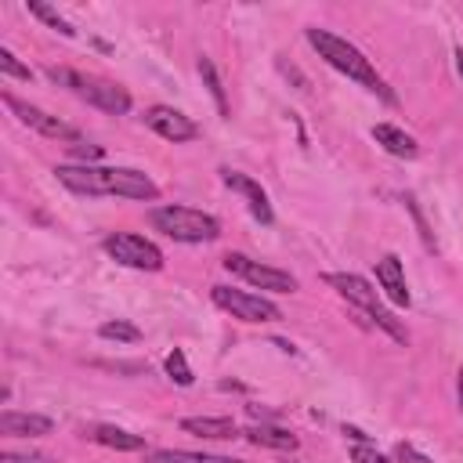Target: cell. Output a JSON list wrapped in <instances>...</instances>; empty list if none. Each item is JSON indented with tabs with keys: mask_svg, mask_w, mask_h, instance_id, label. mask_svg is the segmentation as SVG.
<instances>
[{
	"mask_svg": "<svg viewBox=\"0 0 463 463\" xmlns=\"http://www.w3.org/2000/svg\"><path fill=\"white\" fill-rule=\"evenodd\" d=\"M54 177L80 195H119V199H156L159 184L130 166H80V163H61L54 166Z\"/></svg>",
	"mask_w": 463,
	"mask_h": 463,
	"instance_id": "6da1fadb",
	"label": "cell"
},
{
	"mask_svg": "<svg viewBox=\"0 0 463 463\" xmlns=\"http://www.w3.org/2000/svg\"><path fill=\"white\" fill-rule=\"evenodd\" d=\"M304 36H307V43L318 51V58H322L326 65H333V69L344 72L347 80L362 83L365 90H373L376 98H383V101L394 105V90L383 83V76L373 69V61H369L354 43H347L344 36H336V33H329V29H318V25H307Z\"/></svg>",
	"mask_w": 463,
	"mask_h": 463,
	"instance_id": "7a4b0ae2",
	"label": "cell"
},
{
	"mask_svg": "<svg viewBox=\"0 0 463 463\" xmlns=\"http://www.w3.org/2000/svg\"><path fill=\"white\" fill-rule=\"evenodd\" d=\"M148 217H152V228L174 242H213L221 235L217 217L192 206H156Z\"/></svg>",
	"mask_w": 463,
	"mask_h": 463,
	"instance_id": "3957f363",
	"label": "cell"
},
{
	"mask_svg": "<svg viewBox=\"0 0 463 463\" xmlns=\"http://www.w3.org/2000/svg\"><path fill=\"white\" fill-rule=\"evenodd\" d=\"M326 282L347 300V304H354V307H362L369 318H373V326H380L391 340H398V344H409V333L398 326V318L391 315V311H383L380 307V297H376V289L362 279V275H347V271H329L326 275Z\"/></svg>",
	"mask_w": 463,
	"mask_h": 463,
	"instance_id": "277c9868",
	"label": "cell"
},
{
	"mask_svg": "<svg viewBox=\"0 0 463 463\" xmlns=\"http://www.w3.org/2000/svg\"><path fill=\"white\" fill-rule=\"evenodd\" d=\"M47 76H51L54 83L69 87L72 94H80L83 101H90V105L101 109V112H112V116L130 112V94H127L123 87H116V83L87 80V76H80V72H72V69H47Z\"/></svg>",
	"mask_w": 463,
	"mask_h": 463,
	"instance_id": "5b68a950",
	"label": "cell"
},
{
	"mask_svg": "<svg viewBox=\"0 0 463 463\" xmlns=\"http://www.w3.org/2000/svg\"><path fill=\"white\" fill-rule=\"evenodd\" d=\"M210 300H213L221 311H228L232 318H239V322H279V318H282V311H279L268 297L250 293V289L210 286Z\"/></svg>",
	"mask_w": 463,
	"mask_h": 463,
	"instance_id": "8992f818",
	"label": "cell"
},
{
	"mask_svg": "<svg viewBox=\"0 0 463 463\" xmlns=\"http://www.w3.org/2000/svg\"><path fill=\"white\" fill-rule=\"evenodd\" d=\"M105 253L123 268H137V271H159L163 268V250L156 242H148L145 235H134V232L109 235L105 239Z\"/></svg>",
	"mask_w": 463,
	"mask_h": 463,
	"instance_id": "52a82bcc",
	"label": "cell"
},
{
	"mask_svg": "<svg viewBox=\"0 0 463 463\" xmlns=\"http://www.w3.org/2000/svg\"><path fill=\"white\" fill-rule=\"evenodd\" d=\"M224 271L246 279L250 286L257 289H271V293H293L297 289V279L282 268H271V264H260V260H250L246 253H228L224 257Z\"/></svg>",
	"mask_w": 463,
	"mask_h": 463,
	"instance_id": "ba28073f",
	"label": "cell"
},
{
	"mask_svg": "<svg viewBox=\"0 0 463 463\" xmlns=\"http://www.w3.org/2000/svg\"><path fill=\"white\" fill-rule=\"evenodd\" d=\"M4 105H7L25 127H33V130L43 134V137H54V141H80V130H76L72 123H65V119L51 116V112H43V109H36V105H25V101H18L14 94H4Z\"/></svg>",
	"mask_w": 463,
	"mask_h": 463,
	"instance_id": "9c48e42d",
	"label": "cell"
},
{
	"mask_svg": "<svg viewBox=\"0 0 463 463\" xmlns=\"http://www.w3.org/2000/svg\"><path fill=\"white\" fill-rule=\"evenodd\" d=\"M145 123H148L159 137H166V141H174V145L199 137V127H195L184 112H177V109H170V105H152V109L145 112Z\"/></svg>",
	"mask_w": 463,
	"mask_h": 463,
	"instance_id": "30bf717a",
	"label": "cell"
},
{
	"mask_svg": "<svg viewBox=\"0 0 463 463\" xmlns=\"http://www.w3.org/2000/svg\"><path fill=\"white\" fill-rule=\"evenodd\" d=\"M221 181L232 188V192H239V195H246V203H250V213L260 221V224H271L275 221V213H271V203H268V192L250 177V174H239V170H221Z\"/></svg>",
	"mask_w": 463,
	"mask_h": 463,
	"instance_id": "8fae6325",
	"label": "cell"
},
{
	"mask_svg": "<svg viewBox=\"0 0 463 463\" xmlns=\"http://www.w3.org/2000/svg\"><path fill=\"white\" fill-rule=\"evenodd\" d=\"M376 282H380V289L387 293V300L391 304H398V307H409V286H405V268H402V260L394 257V253H383L380 260H376Z\"/></svg>",
	"mask_w": 463,
	"mask_h": 463,
	"instance_id": "7c38bea8",
	"label": "cell"
},
{
	"mask_svg": "<svg viewBox=\"0 0 463 463\" xmlns=\"http://www.w3.org/2000/svg\"><path fill=\"white\" fill-rule=\"evenodd\" d=\"M0 430L11 434V438H43V434L54 430V423H51V416H40V412L7 409V412H0Z\"/></svg>",
	"mask_w": 463,
	"mask_h": 463,
	"instance_id": "4fadbf2b",
	"label": "cell"
},
{
	"mask_svg": "<svg viewBox=\"0 0 463 463\" xmlns=\"http://www.w3.org/2000/svg\"><path fill=\"white\" fill-rule=\"evenodd\" d=\"M373 137H376V145H383V148H387L391 156H398V159H412V156L420 152L416 137L405 134V130L394 127V123H376V127H373Z\"/></svg>",
	"mask_w": 463,
	"mask_h": 463,
	"instance_id": "5bb4252c",
	"label": "cell"
},
{
	"mask_svg": "<svg viewBox=\"0 0 463 463\" xmlns=\"http://www.w3.org/2000/svg\"><path fill=\"white\" fill-rule=\"evenodd\" d=\"M181 430L199 434V438H213V441L239 434V427H235L228 416H184V420H181Z\"/></svg>",
	"mask_w": 463,
	"mask_h": 463,
	"instance_id": "9a60e30c",
	"label": "cell"
},
{
	"mask_svg": "<svg viewBox=\"0 0 463 463\" xmlns=\"http://www.w3.org/2000/svg\"><path fill=\"white\" fill-rule=\"evenodd\" d=\"M90 438H94L98 445H105V449H116V452H137V449H145V438H141V434H130V430H123V427H112V423L94 427Z\"/></svg>",
	"mask_w": 463,
	"mask_h": 463,
	"instance_id": "2e32d148",
	"label": "cell"
},
{
	"mask_svg": "<svg viewBox=\"0 0 463 463\" xmlns=\"http://www.w3.org/2000/svg\"><path fill=\"white\" fill-rule=\"evenodd\" d=\"M242 438L253 441V445H260V449H279V452H286V449L293 452L297 449V434H289L282 427H271V423H257V427L242 430Z\"/></svg>",
	"mask_w": 463,
	"mask_h": 463,
	"instance_id": "e0dca14e",
	"label": "cell"
},
{
	"mask_svg": "<svg viewBox=\"0 0 463 463\" xmlns=\"http://www.w3.org/2000/svg\"><path fill=\"white\" fill-rule=\"evenodd\" d=\"M145 463H246L232 456H210V452H188V449H156Z\"/></svg>",
	"mask_w": 463,
	"mask_h": 463,
	"instance_id": "ac0fdd59",
	"label": "cell"
},
{
	"mask_svg": "<svg viewBox=\"0 0 463 463\" xmlns=\"http://www.w3.org/2000/svg\"><path fill=\"white\" fill-rule=\"evenodd\" d=\"M199 76H203V87L210 90V98H213V105H217V112L221 116H228L232 109H228V94H224V87H221V76H217V69H213V61L203 54L199 58Z\"/></svg>",
	"mask_w": 463,
	"mask_h": 463,
	"instance_id": "d6986e66",
	"label": "cell"
},
{
	"mask_svg": "<svg viewBox=\"0 0 463 463\" xmlns=\"http://www.w3.org/2000/svg\"><path fill=\"white\" fill-rule=\"evenodd\" d=\"M25 7H29V14H36L40 22H47V25H51V29H58L61 36H69V40L76 36V29H72V25H69V22H65V18H61L54 7H47V4H40V0H29Z\"/></svg>",
	"mask_w": 463,
	"mask_h": 463,
	"instance_id": "ffe728a7",
	"label": "cell"
},
{
	"mask_svg": "<svg viewBox=\"0 0 463 463\" xmlns=\"http://www.w3.org/2000/svg\"><path fill=\"white\" fill-rule=\"evenodd\" d=\"M98 333L105 336V340H119V344H137L141 340V329L137 326H130V322H101L98 326Z\"/></svg>",
	"mask_w": 463,
	"mask_h": 463,
	"instance_id": "44dd1931",
	"label": "cell"
},
{
	"mask_svg": "<svg viewBox=\"0 0 463 463\" xmlns=\"http://www.w3.org/2000/svg\"><path fill=\"white\" fill-rule=\"evenodd\" d=\"M166 373H170V380L177 383V387H192V369H188V358H184V351L181 347H174L170 354H166Z\"/></svg>",
	"mask_w": 463,
	"mask_h": 463,
	"instance_id": "7402d4cb",
	"label": "cell"
},
{
	"mask_svg": "<svg viewBox=\"0 0 463 463\" xmlns=\"http://www.w3.org/2000/svg\"><path fill=\"white\" fill-rule=\"evenodd\" d=\"M0 72L4 76H14V80H33V72H29V65H22L18 58H14V51H7V47H0Z\"/></svg>",
	"mask_w": 463,
	"mask_h": 463,
	"instance_id": "603a6c76",
	"label": "cell"
},
{
	"mask_svg": "<svg viewBox=\"0 0 463 463\" xmlns=\"http://www.w3.org/2000/svg\"><path fill=\"white\" fill-rule=\"evenodd\" d=\"M405 206H409V213H412V221H416V228H420V239H423V246H427V250H438V242H434V232H430V224H427V217H423V210L416 206V199H412V195H405Z\"/></svg>",
	"mask_w": 463,
	"mask_h": 463,
	"instance_id": "cb8c5ba5",
	"label": "cell"
},
{
	"mask_svg": "<svg viewBox=\"0 0 463 463\" xmlns=\"http://www.w3.org/2000/svg\"><path fill=\"white\" fill-rule=\"evenodd\" d=\"M351 459H354V463H391L376 445H354V449H351Z\"/></svg>",
	"mask_w": 463,
	"mask_h": 463,
	"instance_id": "d4e9b609",
	"label": "cell"
},
{
	"mask_svg": "<svg viewBox=\"0 0 463 463\" xmlns=\"http://www.w3.org/2000/svg\"><path fill=\"white\" fill-rule=\"evenodd\" d=\"M72 159H80V166H94L101 159V145H72Z\"/></svg>",
	"mask_w": 463,
	"mask_h": 463,
	"instance_id": "484cf974",
	"label": "cell"
},
{
	"mask_svg": "<svg viewBox=\"0 0 463 463\" xmlns=\"http://www.w3.org/2000/svg\"><path fill=\"white\" fill-rule=\"evenodd\" d=\"M0 463H51L43 452H0Z\"/></svg>",
	"mask_w": 463,
	"mask_h": 463,
	"instance_id": "4316f807",
	"label": "cell"
},
{
	"mask_svg": "<svg viewBox=\"0 0 463 463\" xmlns=\"http://www.w3.org/2000/svg\"><path fill=\"white\" fill-rule=\"evenodd\" d=\"M394 456L402 459V463H434L430 456H423V452H416L409 441H398V449H394Z\"/></svg>",
	"mask_w": 463,
	"mask_h": 463,
	"instance_id": "83f0119b",
	"label": "cell"
},
{
	"mask_svg": "<svg viewBox=\"0 0 463 463\" xmlns=\"http://www.w3.org/2000/svg\"><path fill=\"white\" fill-rule=\"evenodd\" d=\"M344 434H347L351 441H358V445H369V434H365V430H358V427H344Z\"/></svg>",
	"mask_w": 463,
	"mask_h": 463,
	"instance_id": "f1b7e54d",
	"label": "cell"
},
{
	"mask_svg": "<svg viewBox=\"0 0 463 463\" xmlns=\"http://www.w3.org/2000/svg\"><path fill=\"white\" fill-rule=\"evenodd\" d=\"M456 394H459V409H463V369H459V376H456Z\"/></svg>",
	"mask_w": 463,
	"mask_h": 463,
	"instance_id": "f546056e",
	"label": "cell"
},
{
	"mask_svg": "<svg viewBox=\"0 0 463 463\" xmlns=\"http://www.w3.org/2000/svg\"><path fill=\"white\" fill-rule=\"evenodd\" d=\"M456 69H459V76H463V47L456 51Z\"/></svg>",
	"mask_w": 463,
	"mask_h": 463,
	"instance_id": "4dcf8cb0",
	"label": "cell"
}]
</instances>
